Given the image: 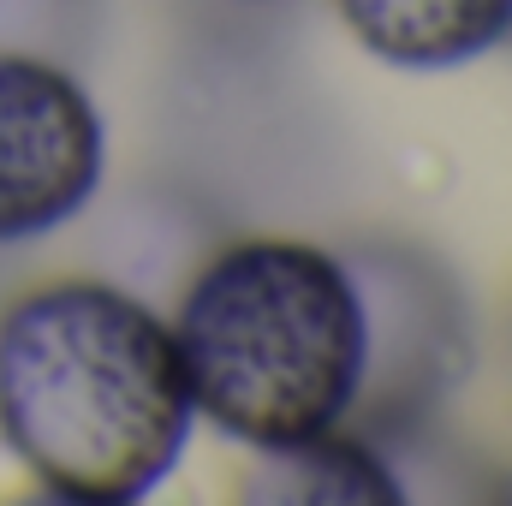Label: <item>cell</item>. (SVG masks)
<instances>
[{
  "label": "cell",
  "instance_id": "6da1fadb",
  "mask_svg": "<svg viewBox=\"0 0 512 506\" xmlns=\"http://www.w3.org/2000/svg\"><path fill=\"white\" fill-rule=\"evenodd\" d=\"M173 328L102 280H60L0 316V435L78 506L143 501L191 435Z\"/></svg>",
  "mask_w": 512,
  "mask_h": 506
},
{
  "label": "cell",
  "instance_id": "7a4b0ae2",
  "mask_svg": "<svg viewBox=\"0 0 512 506\" xmlns=\"http://www.w3.org/2000/svg\"><path fill=\"white\" fill-rule=\"evenodd\" d=\"M191 411L245 447H286L352 423L370 381L364 280L304 239H239L173 322Z\"/></svg>",
  "mask_w": 512,
  "mask_h": 506
},
{
  "label": "cell",
  "instance_id": "5b68a950",
  "mask_svg": "<svg viewBox=\"0 0 512 506\" xmlns=\"http://www.w3.org/2000/svg\"><path fill=\"white\" fill-rule=\"evenodd\" d=\"M245 501L262 506H393L405 501L399 477L358 429H322L286 447H256Z\"/></svg>",
  "mask_w": 512,
  "mask_h": 506
},
{
  "label": "cell",
  "instance_id": "277c9868",
  "mask_svg": "<svg viewBox=\"0 0 512 506\" xmlns=\"http://www.w3.org/2000/svg\"><path fill=\"white\" fill-rule=\"evenodd\" d=\"M352 36L387 66H465L512 36V0H340Z\"/></svg>",
  "mask_w": 512,
  "mask_h": 506
},
{
  "label": "cell",
  "instance_id": "3957f363",
  "mask_svg": "<svg viewBox=\"0 0 512 506\" xmlns=\"http://www.w3.org/2000/svg\"><path fill=\"white\" fill-rule=\"evenodd\" d=\"M102 149V114L66 66L0 54V245L66 227L102 179Z\"/></svg>",
  "mask_w": 512,
  "mask_h": 506
}]
</instances>
